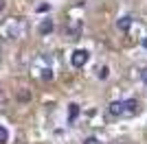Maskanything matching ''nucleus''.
I'll list each match as a JSON object with an SVG mask.
<instances>
[{
  "mask_svg": "<svg viewBox=\"0 0 147 144\" xmlns=\"http://www.w3.org/2000/svg\"><path fill=\"white\" fill-rule=\"evenodd\" d=\"M143 46H145V48H147V39H143Z\"/></svg>",
  "mask_w": 147,
  "mask_h": 144,
  "instance_id": "2eb2a0df",
  "label": "nucleus"
},
{
  "mask_svg": "<svg viewBox=\"0 0 147 144\" xmlns=\"http://www.w3.org/2000/svg\"><path fill=\"white\" fill-rule=\"evenodd\" d=\"M121 144H125V142H121Z\"/></svg>",
  "mask_w": 147,
  "mask_h": 144,
  "instance_id": "dca6fc26",
  "label": "nucleus"
},
{
  "mask_svg": "<svg viewBox=\"0 0 147 144\" xmlns=\"http://www.w3.org/2000/svg\"><path fill=\"white\" fill-rule=\"evenodd\" d=\"M141 79H143V83H147V68L141 72Z\"/></svg>",
  "mask_w": 147,
  "mask_h": 144,
  "instance_id": "ddd939ff",
  "label": "nucleus"
},
{
  "mask_svg": "<svg viewBox=\"0 0 147 144\" xmlns=\"http://www.w3.org/2000/svg\"><path fill=\"white\" fill-rule=\"evenodd\" d=\"M108 111H110V116H123V114H125V107H123V101H114V103H110V107H108Z\"/></svg>",
  "mask_w": 147,
  "mask_h": 144,
  "instance_id": "7ed1b4c3",
  "label": "nucleus"
},
{
  "mask_svg": "<svg viewBox=\"0 0 147 144\" xmlns=\"http://www.w3.org/2000/svg\"><path fill=\"white\" fill-rule=\"evenodd\" d=\"M75 116H77V105H70V120H75Z\"/></svg>",
  "mask_w": 147,
  "mask_h": 144,
  "instance_id": "9b49d317",
  "label": "nucleus"
},
{
  "mask_svg": "<svg viewBox=\"0 0 147 144\" xmlns=\"http://www.w3.org/2000/svg\"><path fill=\"white\" fill-rule=\"evenodd\" d=\"M5 7H7V0H0V11H5Z\"/></svg>",
  "mask_w": 147,
  "mask_h": 144,
  "instance_id": "4468645a",
  "label": "nucleus"
},
{
  "mask_svg": "<svg viewBox=\"0 0 147 144\" xmlns=\"http://www.w3.org/2000/svg\"><path fill=\"white\" fill-rule=\"evenodd\" d=\"M99 77H101V79H108V68H101V72H99Z\"/></svg>",
  "mask_w": 147,
  "mask_h": 144,
  "instance_id": "f8f14e48",
  "label": "nucleus"
},
{
  "mask_svg": "<svg viewBox=\"0 0 147 144\" xmlns=\"http://www.w3.org/2000/svg\"><path fill=\"white\" fill-rule=\"evenodd\" d=\"M16 98H18L20 103H31V98H33V96H31V92H29V90H24V87H22V90H18Z\"/></svg>",
  "mask_w": 147,
  "mask_h": 144,
  "instance_id": "0eeeda50",
  "label": "nucleus"
},
{
  "mask_svg": "<svg viewBox=\"0 0 147 144\" xmlns=\"http://www.w3.org/2000/svg\"><path fill=\"white\" fill-rule=\"evenodd\" d=\"M53 20H44L42 24H40V35H49V33H53Z\"/></svg>",
  "mask_w": 147,
  "mask_h": 144,
  "instance_id": "39448f33",
  "label": "nucleus"
},
{
  "mask_svg": "<svg viewBox=\"0 0 147 144\" xmlns=\"http://www.w3.org/2000/svg\"><path fill=\"white\" fill-rule=\"evenodd\" d=\"M9 142V131H7V127L0 125V144H7Z\"/></svg>",
  "mask_w": 147,
  "mask_h": 144,
  "instance_id": "6e6552de",
  "label": "nucleus"
},
{
  "mask_svg": "<svg viewBox=\"0 0 147 144\" xmlns=\"http://www.w3.org/2000/svg\"><path fill=\"white\" fill-rule=\"evenodd\" d=\"M129 26H132V18H129V15H123V18L117 22V29L119 31H127Z\"/></svg>",
  "mask_w": 147,
  "mask_h": 144,
  "instance_id": "423d86ee",
  "label": "nucleus"
},
{
  "mask_svg": "<svg viewBox=\"0 0 147 144\" xmlns=\"http://www.w3.org/2000/svg\"><path fill=\"white\" fill-rule=\"evenodd\" d=\"M123 107H125V114H136L138 111V103L134 98H129V101H123Z\"/></svg>",
  "mask_w": 147,
  "mask_h": 144,
  "instance_id": "20e7f679",
  "label": "nucleus"
},
{
  "mask_svg": "<svg viewBox=\"0 0 147 144\" xmlns=\"http://www.w3.org/2000/svg\"><path fill=\"white\" fill-rule=\"evenodd\" d=\"M42 77H44V81H51V79H53V72H51V70H44Z\"/></svg>",
  "mask_w": 147,
  "mask_h": 144,
  "instance_id": "9d476101",
  "label": "nucleus"
},
{
  "mask_svg": "<svg viewBox=\"0 0 147 144\" xmlns=\"http://www.w3.org/2000/svg\"><path fill=\"white\" fill-rule=\"evenodd\" d=\"M88 59H90V55H88V50H75L73 53V57H70V63H73L75 68H84L88 63Z\"/></svg>",
  "mask_w": 147,
  "mask_h": 144,
  "instance_id": "f257e3e1",
  "label": "nucleus"
},
{
  "mask_svg": "<svg viewBox=\"0 0 147 144\" xmlns=\"http://www.w3.org/2000/svg\"><path fill=\"white\" fill-rule=\"evenodd\" d=\"M66 31H68L73 37L81 35V31H84V24H81V20H70V22H68V26H66Z\"/></svg>",
  "mask_w": 147,
  "mask_h": 144,
  "instance_id": "f03ea898",
  "label": "nucleus"
},
{
  "mask_svg": "<svg viewBox=\"0 0 147 144\" xmlns=\"http://www.w3.org/2000/svg\"><path fill=\"white\" fill-rule=\"evenodd\" d=\"M84 144H103V142H101L99 138H94V135H90V138L84 140Z\"/></svg>",
  "mask_w": 147,
  "mask_h": 144,
  "instance_id": "1a4fd4ad",
  "label": "nucleus"
}]
</instances>
